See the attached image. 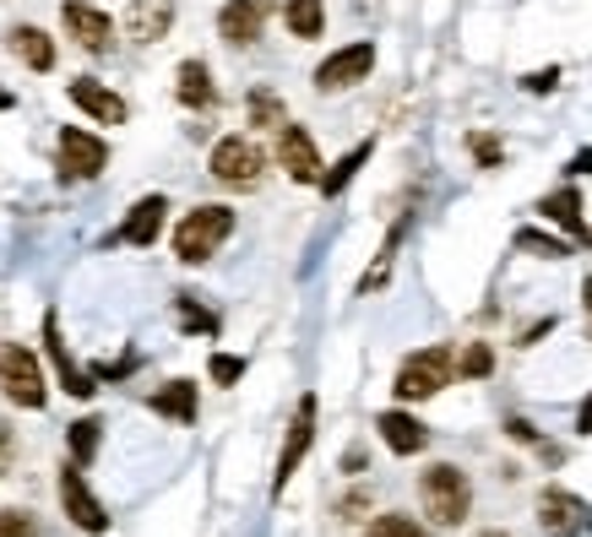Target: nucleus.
<instances>
[{
    "mask_svg": "<svg viewBox=\"0 0 592 537\" xmlns=\"http://www.w3.org/2000/svg\"><path fill=\"white\" fill-rule=\"evenodd\" d=\"M229 234H234V212H229V207H196V212H185L179 229H174V256H179L185 267H201V261L218 256V245H223Z\"/></svg>",
    "mask_w": 592,
    "mask_h": 537,
    "instance_id": "2",
    "label": "nucleus"
},
{
    "mask_svg": "<svg viewBox=\"0 0 592 537\" xmlns=\"http://www.w3.org/2000/svg\"><path fill=\"white\" fill-rule=\"evenodd\" d=\"M66 93H71V104H77L82 115H93L98 126H126V115H131V109H126V98H120L115 87L93 82V77H77Z\"/></svg>",
    "mask_w": 592,
    "mask_h": 537,
    "instance_id": "13",
    "label": "nucleus"
},
{
    "mask_svg": "<svg viewBox=\"0 0 592 537\" xmlns=\"http://www.w3.org/2000/svg\"><path fill=\"white\" fill-rule=\"evenodd\" d=\"M0 537H38V522L27 511H0Z\"/></svg>",
    "mask_w": 592,
    "mask_h": 537,
    "instance_id": "34",
    "label": "nucleus"
},
{
    "mask_svg": "<svg viewBox=\"0 0 592 537\" xmlns=\"http://www.w3.org/2000/svg\"><path fill=\"white\" fill-rule=\"evenodd\" d=\"M582 304H588V320H592V277L582 282Z\"/></svg>",
    "mask_w": 592,
    "mask_h": 537,
    "instance_id": "40",
    "label": "nucleus"
},
{
    "mask_svg": "<svg viewBox=\"0 0 592 537\" xmlns=\"http://www.w3.org/2000/svg\"><path fill=\"white\" fill-rule=\"evenodd\" d=\"M549 331H555V315H544V320H533V326H527V331H522L516 342H522V348H533V342H538V337H549Z\"/></svg>",
    "mask_w": 592,
    "mask_h": 537,
    "instance_id": "36",
    "label": "nucleus"
},
{
    "mask_svg": "<svg viewBox=\"0 0 592 537\" xmlns=\"http://www.w3.org/2000/svg\"><path fill=\"white\" fill-rule=\"evenodd\" d=\"M495 370V353H489V342H473L462 359H456V375H467V381H484Z\"/></svg>",
    "mask_w": 592,
    "mask_h": 537,
    "instance_id": "32",
    "label": "nucleus"
},
{
    "mask_svg": "<svg viewBox=\"0 0 592 537\" xmlns=\"http://www.w3.org/2000/svg\"><path fill=\"white\" fill-rule=\"evenodd\" d=\"M60 22H66V38H77V44L93 49V55H104V49L115 44V22H109V11H98L93 0H66V5H60Z\"/></svg>",
    "mask_w": 592,
    "mask_h": 537,
    "instance_id": "8",
    "label": "nucleus"
},
{
    "mask_svg": "<svg viewBox=\"0 0 592 537\" xmlns=\"http://www.w3.org/2000/svg\"><path fill=\"white\" fill-rule=\"evenodd\" d=\"M310 445H315V397H299L294 423H289V440H283V456H278V472H272V494L289 489V478L299 472V462H304Z\"/></svg>",
    "mask_w": 592,
    "mask_h": 537,
    "instance_id": "11",
    "label": "nucleus"
},
{
    "mask_svg": "<svg viewBox=\"0 0 592 537\" xmlns=\"http://www.w3.org/2000/svg\"><path fill=\"white\" fill-rule=\"evenodd\" d=\"M283 22L294 38H321L326 33V5L321 0H283Z\"/></svg>",
    "mask_w": 592,
    "mask_h": 537,
    "instance_id": "24",
    "label": "nucleus"
},
{
    "mask_svg": "<svg viewBox=\"0 0 592 537\" xmlns=\"http://www.w3.org/2000/svg\"><path fill=\"white\" fill-rule=\"evenodd\" d=\"M267 16H272V0H229V5L218 11V33H223L234 49H251V44L262 38Z\"/></svg>",
    "mask_w": 592,
    "mask_h": 537,
    "instance_id": "12",
    "label": "nucleus"
},
{
    "mask_svg": "<svg viewBox=\"0 0 592 537\" xmlns=\"http://www.w3.org/2000/svg\"><path fill=\"white\" fill-rule=\"evenodd\" d=\"M5 445H11V440H5V429H0V456H5Z\"/></svg>",
    "mask_w": 592,
    "mask_h": 537,
    "instance_id": "42",
    "label": "nucleus"
},
{
    "mask_svg": "<svg viewBox=\"0 0 592 537\" xmlns=\"http://www.w3.org/2000/svg\"><path fill=\"white\" fill-rule=\"evenodd\" d=\"M152 412L158 418H174V423H196V386L190 381H169L152 392Z\"/></svg>",
    "mask_w": 592,
    "mask_h": 537,
    "instance_id": "22",
    "label": "nucleus"
},
{
    "mask_svg": "<svg viewBox=\"0 0 592 537\" xmlns=\"http://www.w3.org/2000/svg\"><path fill=\"white\" fill-rule=\"evenodd\" d=\"M55 147H60V179H98V174H104V163H109L104 136L82 131V126H66Z\"/></svg>",
    "mask_w": 592,
    "mask_h": 537,
    "instance_id": "6",
    "label": "nucleus"
},
{
    "mask_svg": "<svg viewBox=\"0 0 592 537\" xmlns=\"http://www.w3.org/2000/svg\"><path fill=\"white\" fill-rule=\"evenodd\" d=\"M278 163H283V174L294 179V185H315L321 179V147H315V136L304 131V126H278Z\"/></svg>",
    "mask_w": 592,
    "mask_h": 537,
    "instance_id": "9",
    "label": "nucleus"
},
{
    "mask_svg": "<svg viewBox=\"0 0 592 537\" xmlns=\"http://www.w3.org/2000/svg\"><path fill=\"white\" fill-rule=\"evenodd\" d=\"M451 375H456L451 348H419L414 359H403L392 392H397V402H425V397H436V392L451 386Z\"/></svg>",
    "mask_w": 592,
    "mask_h": 537,
    "instance_id": "3",
    "label": "nucleus"
},
{
    "mask_svg": "<svg viewBox=\"0 0 592 537\" xmlns=\"http://www.w3.org/2000/svg\"><path fill=\"white\" fill-rule=\"evenodd\" d=\"M11 104H16V98H11V93H0V109H11Z\"/></svg>",
    "mask_w": 592,
    "mask_h": 537,
    "instance_id": "41",
    "label": "nucleus"
},
{
    "mask_svg": "<svg viewBox=\"0 0 592 537\" xmlns=\"http://www.w3.org/2000/svg\"><path fill=\"white\" fill-rule=\"evenodd\" d=\"M522 87H527V93H555V87H560V71H555V66H549V71H527Z\"/></svg>",
    "mask_w": 592,
    "mask_h": 537,
    "instance_id": "35",
    "label": "nucleus"
},
{
    "mask_svg": "<svg viewBox=\"0 0 592 537\" xmlns=\"http://www.w3.org/2000/svg\"><path fill=\"white\" fill-rule=\"evenodd\" d=\"M467 152H473L478 168H500V163H506V141L495 131H473L467 136Z\"/></svg>",
    "mask_w": 592,
    "mask_h": 537,
    "instance_id": "28",
    "label": "nucleus"
},
{
    "mask_svg": "<svg viewBox=\"0 0 592 537\" xmlns=\"http://www.w3.org/2000/svg\"><path fill=\"white\" fill-rule=\"evenodd\" d=\"M370 152H375V141H359V147H353V152H343V157L332 163V174H321L315 185H321L326 196H343V190H348V179H353V174L370 163Z\"/></svg>",
    "mask_w": 592,
    "mask_h": 537,
    "instance_id": "23",
    "label": "nucleus"
},
{
    "mask_svg": "<svg viewBox=\"0 0 592 537\" xmlns=\"http://www.w3.org/2000/svg\"><path fill=\"white\" fill-rule=\"evenodd\" d=\"M44 348H49V364H55V375H60V386L71 392V397H93V375L71 359V348H66V337H60V320H55V310L44 315Z\"/></svg>",
    "mask_w": 592,
    "mask_h": 537,
    "instance_id": "15",
    "label": "nucleus"
},
{
    "mask_svg": "<svg viewBox=\"0 0 592 537\" xmlns=\"http://www.w3.org/2000/svg\"><path fill=\"white\" fill-rule=\"evenodd\" d=\"M174 98L185 104V109H212V71H207V60H185L179 71H174Z\"/></svg>",
    "mask_w": 592,
    "mask_h": 537,
    "instance_id": "21",
    "label": "nucleus"
},
{
    "mask_svg": "<svg viewBox=\"0 0 592 537\" xmlns=\"http://www.w3.org/2000/svg\"><path fill=\"white\" fill-rule=\"evenodd\" d=\"M169 27H174V0H131V11H126V33H131L137 44H158V38H169Z\"/></svg>",
    "mask_w": 592,
    "mask_h": 537,
    "instance_id": "18",
    "label": "nucleus"
},
{
    "mask_svg": "<svg viewBox=\"0 0 592 537\" xmlns=\"http://www.w3.org/2000/svg\"><path fill=\"white\" fill-rule=\"evenodd\" d=\"M5 44H11V55H16L27 71H55V38H49L44 27L22 22V27H11V33H5Z\"/></svg>",
    "mask_w": 592,
    "mask_h": 537,
    "instance_id": "20",
    "label": "nucleus"
},
{
    "mask_svg": "<svg viewBox=\"0 0 592 537\" xmlns=\"http://www.w3.org/2000/svg\"><path fill=\"white\" fill-rule=\"evenodd\" d=\"M375 71V44H348V49H332L321 66H315V87L321 93H343L353 82H364Z\"/></svg>",
    "mask_w": 592,
    "mask_h": 537,
    "instance_id": "7",
    "label": "nucleus"
},
{
    "mask_svg": "<svg viewBox=\"0 0 592 537\" xmlns=\"http://www.w3.org/2000/svg\"><path fill=\"white\" fill-rule=\"evenodd\" d=\"M174 315H179V326H185V331H201V337H212V331H218V315H207L190 293H179V299H174Z\"/></svg>",
    "mask_w": 592,
    "mask_h": 537,
    "instance_id": "29",
    "label": "nucleus"
},
{
    "mask_svg": "<svg viewBox=\"0 0 592 537\" xmlns=\"http://www.w3.org/2000/svg\"><path fill=\"white\" fill-rule=\"evenodd\" d=\"M577 429H582V434H592V397L582 402V412H577Z\"/></svg>",
    "mask_w": 592,
    "mask_h": 537,
    "instance_id": "39",
    "label": "nucleus"
},
{
    "mask_svg": "<svg viewBox=\"0 0 592 537\" xmlns=\"http://www.w3.org/2000/svg\"><path fill=\"white\" fill-rule=\"evenodd\" d=\"M538 212H544V223H555V229H566V240L571 245H588V218H582V196H577V185H560V190H549L544 201H538Z\"/></svg>",
    "mask_w": 592,
    "mask_h": 537,
    "instance_id": "16",
    "label": "nucleus"
},
{
    "mask_svg": "<svg viewBox=\"0 0 592 537\" xmlns=\"http://www.w3.org/2000/svg\"><path fill=\"white\" fill-rule=\"evenodd\" d=\"M0 392H5V402L27 407V412H38V407L49 402L44 370H38V359L22 342H0Z\"/></svg>",
    "mask_w": 592,
    "mask_h": 537,
    "instance_id": "5",
    "label": "nucleus"
},
{
    "mask_svg": "<svg viewBox=\"0 0 592 537\" xmlns=\"http://www.w3.org/2000/svg\"><path fill=\"white\" fill-rule=\"evenodd\" d=\"M364 537H430V533H425L414 516H397V511H392V516H375Z\"/></svg>",
    "mask_w": 592,
    "mask_h": 537,
    "instance_id": "31",
    "label": "nucleus"
},
{
    "mask_svg": "<svg viewBox=\"0 0 592 537\" xmlns=\"http://www.w3.org/2000/svg\"><path fill=\"white\" fill-rule=\"evenodd\" d=\"M207 375H212L218 386H234V381L245 375V359H234V353H212V364H207Z\"/></svg>",
    "mask_w": 592,
    "mask_h": 537,
    "instance_id": "33",
    "label": "nucleus"
},
{
    "mask_svg": "<svg viewBox=\"0 0 592 537\" xmlns=\"http://www.w3.org/2000/svg\"><path fill=\"white\" fill-rule=\"evenodd\" d=\"M419 500H425V516H430L436 527H462L467 511H473V483H467L462 467L436 462V467L419 478Z\"/></svg>",
    "mask_w": 592,
    "mask_h": 537,
    "instance_id": "1",
    "label": "nucleus"
},
{
    "mask_svg": "<svg viewBox=\"0 0 592 537\" xmlns=\"http://www.w3.org/2000/svg\"><path fill=\"white\" fill-rule=\"evenodd\" d=\"M588 527H592V511H588Z\"/></svg>",
    "mask_w": 592,
    "mask_h": 537,
    "instance_id": "44",
    "label": "nucleus"
},
{
    "mask_svg": "<svg viewBox=\"0 0 592 537\" xmlns=\"http://www.w3.org/2000/svg\"><path fill=\"white\" fill-rule=\"evenodd\" d=\"M66 440H71V462L82 467V462H93V456H98V440H104V423H98V418H77Z\"/></svg>",
    "mask_w": 592,
    "mask_h": 537,
    "instance_id": "27",
    "label": "nucleus"
},
{
    "mask_svg": "<svg viewBox=\"0 0 592 537\" xmlns=\"http://www.w3.org/2000/svg\"><path fill=\"white\" fill-rule=\"evenodd\" d=\"M163 212H169V201L163 196H142L131 212H126V223H120V245H152L158 234H163Z\"/></svg>",
    "mask_w": 592,
    "mask_h": 537,
    "instance_id": "19",
    "label": "nucleus"
},
{
    "mask_svg": "<svg viewBox=\"0 0 592 537\" xmlns=\"http://www.w3.org/2000/svg\"><path fill=\"white\" fill-rule=\"evenodd\" d=\"M484 537H506V533H484Z\"/></svg>",
    "mask_w": 592,
    "mask_h": 537,
    "instance_id": "43",
    "label": "nucleus"
},
{
    "mask_svg": "<svg viewBox=\"0 0 592 537\" xmlns=\"http://www.w3.org/2000/svg\"><path fill=\"white\" fill-rule=\"evenodd\" d=\"M516 250H522V256H538V261H566V256H571V240H555V234L522 229V234H516Z\"/></svg>",
    "mask_w": 592,
    "mask_h": 537,
    "instance_id": "26",
    "label": "nucleus"
},
{
    "mask_svg": "<svg viewBox=\"0 0 592 537\" xmlns=\"http://www.w3.org/2000/svg\"><path fill=\"white\" fill-rule=\"evenodd\" d=\"M566 174H592V152H577V157L566 163Z\"/></svg>",
    "mask_w": 592,
    "mask_h": 537,
    "instance_id": "38",
    "label": "nucleus"
},
{
    "mask_svg": "<svg viewBox=\"0 0 592 537\" xmlns=\"http://www.w3.org/2000/svg\"><path fill=\"white\" fill-rule=\"evenodd\" d=\"M375 429H381L386 451H397V456H419V451L430 445V429H425L414 412H403V407H386V412L375 418Z\"/></svg>",
    "mask_w": 592,
    "mask_h": 537,
    "instance_id": "17",
    "label": "nucleus"
},
{
    "mask_svg": "<svg viewBox=\"0 0 592 537\" xmlns=\"http://www.w3.org/2000/svg\"><path fill=\"white\" fill-rule=\"evenodd\" d=\"M207 168H212V179H218V185H229V190H256V185H262L267 157H262V147H256L251 136H223V141L212 147Z\"/></svg>",
    "mask_w": 592,
    "mask_h": 537,
    "instance_id": "4",
    "label": "nucleus"
},
{
    "mask_svg": "<svg viewBox=\"0 0 592 537\" xmlns=\"http://www.w3.org/2000/svg\"><path fill=\"white\" fill-rule=\"evenodd\" d=\"M251 126H283V98L267 93V87H256L251 93Z\"/></svg>",
    "mask_w": 592,
    "mask_h": 537,
    "instance_id": "30",
    "label": "nucleus"
},
{
    "mask_svg": "<svg viewBox=\"0 0 592 537\" xmlns=\"http://www.w3.org/2000/svg\"><path fill=\"white\" fill-rule=\"evenodd\" d=\"M60 505H66L71 527H82V533H104V527H109V516H104L98 494L88 489V478H82V467H77V462L60 472Z\"/></svg>",
    "mask_w": 592,
    "mask_h": 537,
    "instance_id": "10",
    "label": "nucleus"
},
{
    "mask_svg": "<svg viewBox=\"0 0 592 537\" xmlns=\"http://www.w3.org/2000/svg\"><path fill=\"white\" fill-rule=\"evenodd\" d=\"M403 229L408 223H397L392 234H386V245H381V261L359 277V293H375V288H386V277H392V261H397V250H403Z\"/></svg>",
    "mask_w": 592,
    "mask_h": 537,
    "instance_id": "25",
    "label": "nucleus"
},
{
    "mask_svg": "<svg viewBox=\"0 0 592 537\" xmlns=\"http://www.w3.org/2000/svg\"><path fill=\"white\" fill-rule=\"evenodd\" d=\"M538 522H544L549 537H577L588 533V505L577 494H566V489H544L538 494Z\"/></svg>",
    "mask_w": 592,
    "mask_h": 537,
    "instance_id": "14",
    "label": "nucleus"
},
{
    "mask_svg": "<svg viewBox=\"0 0 592 537\" xmlns=\"http://www.w3.org/2000/svg\"><path fill=\"white\" fill-rule=\"evenodd\" d=\"M506 429H511V440H522V445H538V434H533V423H527V418H511Z\"/></svg>",
    "mask_w": 592,
    "mask_h": 537,
    "instance_id": "37",
    "label": "nucleus"
}]
</instances>
